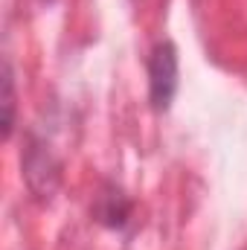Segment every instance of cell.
<instances>
[{
	"mask_svg": "<svg viewBox=\"0 0 247 250\" xmlns=\"http://www.w3.org/2000/svg\"><path fill=\"white\" fill-rule=\"evenodd\" d=\"M15 125V76H12V64H3V137L9 140Z\"/></svg>",
	"mask_w": 247,
	"mask_h": 250,
	"instance_id": "cell-2",
	"label": "cell"
},
{
	"mask_svg": "<svg viewBox=\"0 0 247 250\" xmlns=\"http://www.w3.org/2000/svg\"><path fill=\"white\" fill-rule=\"evenodd\" d=\"M148 84H151V105L157 111H166L178 93V50L172 41H163L154 47L148 62Z\"/></svg>",
	"mask_w": 247,
	"mask_h": 250,
	"instance_id": "cell-1",
	"label": "cell"
}]
</instances>
